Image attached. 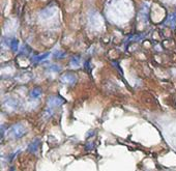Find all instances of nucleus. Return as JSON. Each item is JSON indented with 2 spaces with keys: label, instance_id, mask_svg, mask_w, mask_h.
<instances>
[{
  "label": "nucleus",
  "instance_id": "nucleus-10",
  "mask_svg": "<svg viewBox=\"0 0 176 171\" xmlns=\"http://www.w3.org/2000/svg\"><path fill=\"white\" fill-rule=\"evenodd\" d=\"M61 70V67L59 66H49V71H52V72H59Z\"/></svg>",
  "mask_w": 176,
  "mask_h": 171
},
{
  "label": "nucleus",
  "instance_id": "nucleus-3",
  "mask_svg": "<svg viewBox=\"0 0 176 171\" xmlns=\"http://www.w3.org/2000/svg\"><path fill=\"white\" fill-rule=\"evenodd\" d=\"M61 81H62L63 83H66V84L73 85L77 81V77L73 73H66L61 76Z\"/></svg>",
  "mask_w": 176,
  "mask_h": 171
},
{
  "label": "nucleus",
  "instance_id": "nucleus-2",
  "mask_svg": "<svg viewBox=\"0 0 176 171\" xmlns=\"http://www.w3.org/2000/svg\"><path fill=\"white\" fill-rule=\"evenodd\" d=\"M64 102H66L64 99H62L59 95H52L48 98V105L50 107H59Z\"/></svg>",
  "mask_w": 176,
  "mask_h": 171
},
{
  "label": "nucleus",
  "instance_id": "nucleus-1",
  "mask_svg": "<svg viewBox=\"0 0 176 171\" xmlns=\"http://www.w3.org/2000/svg\"><path fill=\"white\" fill-rule=\"evenodd\" d=\"M26 133H27V129L23 124L14 125L8 131V135L14 139H21Z\"/></svg>",
  "mask_w": 176,
  "mask_h": 171
},
{
  "label": "nucleus",
  "instance_id": "nucleus-4",
  "mask_svg": "<svg viewBox=\"0 0 176 171\" xmlns=\"http://www.w3.org/2000/svg\"><path fill=\"white\" fill-rule=\"evenodd\" d=\"M40 145H41V140L38 139V138H35V139L32 140L30 144L28 145V150L32 154L37 153L38 148H40Z\"/></svg>",
  "mask_w": 176,
  "mask_h": 171
},
{
  "label": "nucleus",
  "instance_id": "nucleus-9",
  "mask_svg": "<svg viewBox=\"0 0 176 171\" xmlns=\"http://www.w3.org/2000/svg\"><path fill=\"white\" fill-rule=\"evenodd\" d=\"M166 24H170L171 27L175 26V15H170V17L168 18V21L166 22Z\"/></svg>",
  "mask_w": 176,
  "mask_h": 171
},
{
  "label": "nucleus",
  "instance_id": "nucleus-6",
  "mask_svg": "<svg viewBox=\"0 0 176 171\" xmlns=\"http://www.w3.org/2000/svg\"><path fill=\"white\" fill-rule=\"evenodd\" d=\"M49 55H50V53H48V52L44 53V54H41V55H35V56L32 57V61H33V62H40V61L44 60L47 57H49Z\"/></svg>",
  "mask_w": 176,
  "mask_h": 171
},
{
  "label": "nucleus",
  "instance_id": "nucleus-7",
  "mask_svg": "<svg viewBox=\"0 0 176 171\" xmlns=\"http://www.w3.org/2000/svg\"><path fill=\"white\" fill-rule=\"evenodd\" d=\"M71 64L73 66H76V67H78L81 64V62H80V57L79 56H75V57H73L71 59Z\"/></svg>",
  "mask_w": 176,
  "mask_h": 171
},
{
  "label": "nucleus",
  "instance_id": "nucleus-12",
  "mask_svg": "<svg viewBox=\"0 0 176 171\" xmlns=\"http://www.w3.org/2000/svg\"><path fill=\"white\" fill-rule=\"evenodd\" d=\"M12 171H14V169H12Z\"/></svg>",
  "mask_w": 176,
  "mask_h": 171
},
{
  "label": "nucleus",
  "instance_id": "nucleus-5",
  "mask_svg": "<svg viewBox=\"0 0 176 171\" xmlns=\"http://www.w3.org/2000/svg\"><path fill=\"white\" fill-rule=\"evenodd\" d=\"M42 89L41 88H38V87H35V88H33L30 91V98L31 99H37V98H40L41 95H42Z\"/></svg>",
  "mask_w": 176,
  "mask_h": 171
},
{
  "label": "nucleus",
  "instance_id": "nucleus-8",
  "mask_svg": "<svg viewBox=\"0 0 176 171\" xmlns=\"http://www.w3.org/2000/svg\"><path fill=\"white\" fill-rule=\"evenodd\" d=\"M11 47H12V50L14 51V52H16V51L18 50V47H19V41L16 40V38H14V40L12 41V43H11Z\"/></svg>",
  "mask_w": 176,
  "mask_h": 171
},
{
  "label": "nucleus",
  "instance_id": "nucleus-11",
  "mask_svg": "<svg viewBox=\"0 0 176 171\" xmlns=\"http://www.w3.org/2000/svg\"><path fill=\"white\" fill-rule=\"evenodd\" d=\"M64 55H66V54H64L62 51H59V52L57 51V52H55V54H54L55 57H63Z\"/></svg>",
  "mask_w": 176,
  "mask_h": 171
}]
</instances>
